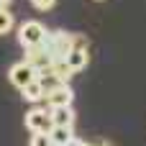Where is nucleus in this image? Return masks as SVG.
Wrapping results in <instances>:
<instances>
[{
  "label": "nucleus",
  "instance_id": "obj_18",
  "mask_svg": "<svg viewBox=\"0 0 146 146\" xmlns=\"http://www.w3.org/2000/svg\"><path fill=\"white\" fill-rule=\"evenodd\" d=\"M10 5V0H0V8H8Z\"/></svg>",
  "mask_w": 146,
  "mask_h": 146
},
{
  "label": "nucleus",
  "instance_id": "obj_10",
  "mask_svg": "<svg viewBox=\"0 0 146 146\" xmlns=\"http://www.w3.org/2000/svg\"><path fill=\"white\" fill-rule=\"evenodd\" d=\"M21 95H23V100H28V103H38V100H44V98H46V92H44V87H41L38 77H36L33 82H28V85L21 90Z\"/></svg>",
  "mask_w": 146,
  "mask_h": 146
},
{
  "label": "nucleus",
  "instance_id": "obj_17",
  "mask_svg": "<svg viewBox=\"0 0 146 146\" xmlns=\"http://www.w3.org/2000/svg\"><path fill=\"white\" fill-rule=\"evenodd\" d=\"M87 146H110V141H105V139H98V141H92V144Z\"/></svg>",
  "mask_w": 146,
  "mask_h": 146
},
{
  "label": "nucleus",
  "instance_id": "obj_14",
  "mask_svg": "<svg viewBox=\"0 0 146 146\" xmlns=\"http://www.w3.org/2000/svg\"><path fill=\"white\" fill-rule=\"evenodd\" d=\"M28 146H54V144H51V136L49 133H31Z\"/></svg>",
  "mask_w": 146,
  "mask_h": 146
},
{
  "label": "nucleus",
  "instance_id": "obj_19",
  "mask_svg": "<svg viewBox=\"0 0 146 146\" xmlns=\"http://www.w3.org/2000/svg\"><path fill=\"white\" fill-rule=\"evenodd\" d=\"M92 3H105V0H92Z\"/></svg>",
  "mask_w": 146,
  "mask_h": 146
},
{
  "label": "nucleus",
  "instance_id": "obj_12",
  "mask_svg": "<svg viewBox=\"0 0 146 146\" xmlns=\"http://www.w3.org/2000/svg\"><path fill=\"white\" fill-rule=\"evenodd\" d=\"M38 82H41V87H44V92H49V90H54V87H59V85H64L51 69L49 72H44V74H38Z\"/></svg>",
  "mask_w": 146,
  "mask_h": 146
},
{
  "label": "nucleus",
  "instance_id": "obj_4",
  "mask_svg": "<svg viewBox=\"0 0 146 146\" xmlns=\"http://www.w3.org/2000/svg\"><path fill=\"white\" fill-rule=\"evenodd\" d=\"M36 77H38V72H36L26 59H23V62H18V64H13V67H10V72H8L10 85H13V87H18V90H23V87H26L28 82H33Z\"/></svg>",
  "mask_w": 146,
  "mask_h": 146
},
{
  "label": "nucleus",
  "instance_id": "obj_7",
  "mask_svg": "<svg viewBox=\"0 0 146 146\" xmlns=\"http://www.w3.org/2000/svg\"><path fill=\"white\" fill-rule=\"evenodd\" d=\"M49 110H51L54 126H74V108L72 105H59V108H49Z\"/></svg>",
  "mask_w": 146,
  "mask_h": 146
},
{
  "label": "nucleus",
  "instance_id": "obj_2",
  "mask_svg": "<svg viewBox=\"0 0 146 146\" xmlns=\"http://www.w3.org/2000/svg\"><path fill=\"white\" fill-rule=\"evenodd\" d=\"M23 121H26V128H28L31 133H49V131L54 128V123H51V110H46V108H31Z\"/></svg>",
  "mask_w": 146,
  "mask_h": 146
},
{
  "label": "nucleus",
  "instance_id": "obj_1",
  "mask_svg": "<svg viewBox=\"0 0 146 146\" xmlns=\"http://www.w3.org/2000/svg\"><path fill=\"white\" fill-rule=\"evenodd\" d=\"M41 46L51 54L54 62H56V59H67V54H69L72 46H74V36H72L69 31H62V28H59V31H46Z\"/></svg>",
  "mask_w": 146,
  "mask_h": 146
},
{
  "label": "nucleus",
  "instance_id": "obj_3",
  "mask_svg": "<svg viewBox=\"0 0 146 146\" xmlns=\"http://www.w3.org/2000/svg\"><path fill=\"white\" fill-rule=\"evenodd\" d=\"M44 36H46V28H44V23H38V21H26V23L18 28V41H21L23 49L38 46V44L44 41Z\"/></svg>",
  "mask_w": 146,
  "mask_h": 146
},
{
  "label": "nucleus",
  "instance_id": "obj_15",
  "mask_svg": "<svg viewBox=\"0 0 146 146\" xmlns=\"http://www.w3.org/2000/svg\"><path fill=\"white\" fill-rule=\"evenodd\" d=\"M31 5H33L36 10H41V13H46V10H51V8L56 5V0H31Z\"/></svg>",
  "mask_w": 146,
  "mask_h": 146
},
{
  "label": "nucleus",
  "instance_id": "obj_11",
  "mask_svg": "<svg viewBox=\"0 0 146 146\" xmlns=\"http://www.w3.org/2000/svg\"><path fill=\"white\" fill-rule=\"evenodd\" d=\"M51 72H54L62 82L72 80V74H74V72H72V67L67 64V59H56V62H54V67H51Z\"/></svg>",
  "mask_w": 146,
  "mask_h": 146
},
{
  "label": "nucleus",
  "instance_id": "obj_16",
  "mask_svg": "<svg viewBox=\"0 0 146 146\" xmlns=\"http://www.w3.org/2000/svg\"><path fill=\"white\" fill-rule=\"evenodd\" d=\"M67 146H87V141H82V139H77V136H74V139H72Z\"/></svg>",
  "mask_w": 146,
  "mask_h": 146
},
{
  "label": "nucleus",
  "instance_id": "obj_9",
  "mask_svg": "<svg viewBox=\"0 0 146 146\" xmlns=\"http://www.w3.org/2000/svg\"><path fill=\"white\" fill-rule=\"evenodd\" d=\"M87 62H90V56H87V49L72 46V51L67 54V64L72 67V72H80V69H85V67H87Z\"/></svg>",
  "mask_w": 146,
  "mask_h": 146
},
{
  "label": "nucleus",
  "instance_id": "obj_8",
  "mask_svg": "<svg viewBox=\"0 0 146 146\" xmlns=\"http://www.w3.org/2000/svg\"><path fill=\"white\" fill-rule=\"evenodd\" d=\"M49 136H51V144L54 146H67L74 139V126H54L49 131Z\"/></svg>",
  "mask_w": 146,
  "mask_h": 146
},
{
  "label": "nucleus",
  "instance_id": "obj_13",
  "mask_svg": "<svg viewBox=\"0 0 146 146\" xmlns=\"http://www.w3.org/2000/svg\"><path fill=\"white\" fill-rule=\"evenodd\" d=\"M13 26H15V18H13V13H10L8 8H0V36L10 33V31H13Z\"/></svg>",
  "mask_w": 146,
  "mask_h": 146
},
{
  "label": "nucleus",
  "instance_id": "obj_5",
  "mask_svg": "<svg viewBox=\"0 0 146 146\" xmlns=\"http://www.w3.org/2000/svg\"><path fill=\"white\" fill-rule=\"evenodd\" d=\"M26 62L38 72V74H44V72H49L51 67H54V59H51V54L38 44V46H31V49H26Z\"/></svg>",
  "mask_w": 146,
  "mask_h": 146
},
{
  "label": "nucleus",
  "instance_id": "obj_6",
  "mask_svg": "<svg viewBox=\"0 0 146 146\" xmlns=\"http://www.w3.org/2000/svg\"><path fill=\"white\" fill-rule=\"evenodd\" d=\"M44 100L49 103V108H59V105H72V100H74V92H72V87H69V85L64 82V85H59V87L49 90Z\"/></svg>",
  "mask_w": 146,
  "mask_h": 146
}]
</instances>
